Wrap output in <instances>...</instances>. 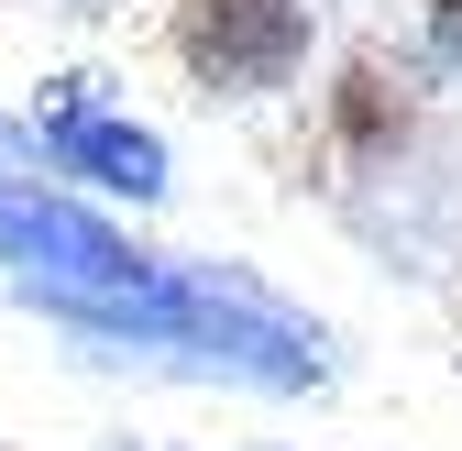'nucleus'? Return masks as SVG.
Segmentation results:
<instances>
[{
	"mask_svg": "<svg viewBox=\"0 0 462 451\" xmlns=\"http://www.w3.org/2000/svg\"><path fill=\"white\" fill-rule=\"evenodd\" d=\"M319 12L309 0H165V55L209 99H275L309 78Z\"/></svg>",
	"mask_w": 462,
	"mask_h": 451,
	"instance_id": "nucleus-1",
	"label": "nucleus"
},
{
	"mask_svg": "<svg viewBox=\"0 0 462 451\" xmlns=\"http://www.w3.org/2000/svg\"><path fill=\"white\" fill-rule=\"evenodd\" d=\"M33 154L55 165V177L110 188V198H165V143L143 122H122V110H99L88 78H55V99L33 110Z\"/></svg>",
	"mask_w": 462,
	"mask_h": 451,
	"instance_id": "nucleus-2",
	"label": "nucleus"
},
{
	"mask_svg": "<svg viewBox=\"0 0 462 451\" xmlns=\"http://www.w3.org/2000/svg\"><path fill=\"white\" fill-rule=\"evenodd\" d=\"M330 143L353 165H396V143H408V78L385 67V55H353L330 88Z\"/></svg>",
	"mask_w": 462,
	"mask_h": 451,
	"instance_id": "nucleus-3",
	"label": "nucleus"
},
{
	"mask_svg": "<svg viewBox=\"0 0 462 451\" xmlns=\"http://www.w3.org/2000/svg\"><path fill=\"white\" fill-rule=\"evenodd\" d=\"M419 12H430V23H462V0H419Z\"/></svg>",
	"mask_w": 462,
	"mask_h": 451,
	"instance_id": "nucleus-4",
	"label": "nucleus"
},
{
	"mask_svg": "<svg viewBox=\"0 0 462 451\" xmlns=\"http://www.w3.org/2000/svg\"><path fill=\"white\" fill-rule=\"evenodd\" d=\"M110 451H133V440H110Z\"/></svg>",
	"mask_w": 462,
	"mask_h": 451,
	"instance_id": "nucleus-5",
	"label": "nucleus"
}]
</instances>
